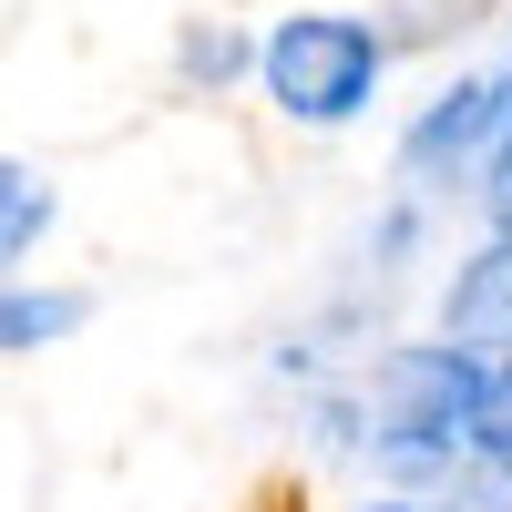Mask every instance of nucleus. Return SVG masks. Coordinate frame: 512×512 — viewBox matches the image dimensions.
Wrapping results in <instances>:
<instances>
[{"label":"nucleus","mask_w":512,"mask_h":512,"mask_svg":"<svg viewBox=\"0 0 512 512\" xmlns=\"http://www.w3.org/2000/svg\"><path fill=\"white\" fill-rule=\"evenodd\" d=\"M379 72H390V41L349 11H297L267 31V52H256V82H267V103L287 123H349L369 113Z\"/></svg>","instance_id":"obj_1"},{"label":"nucleus","mask_w":512,"mask_h":512,"mask_svg":"<svg viewBox=\"0 0 512 512\" xmlns=\"http://www.w3.org/2000/svg\"><path fill=\"white\" fill-rule=\"evenodd\" d=\"M482 390V349H400L390 369H379V410L390 420H431V431H461V410H472Z\"/></svg>","instance_id":"obj_2"},{"label":"nucleus","mask_w":512,"mask_h":512,"mask_svg":"<svg viewBox=\"0 0 512 512\" xmlns=\"http://www.w3.org/2000/svg\"><path fill=\"white\" fill-rule=\"evenodd\" d=\"M502 113H512V72H502V82H461V93H441L431 113L410 123V144H400V164H410V175H441V164H461V154H482V144L502 134Z\"/></svg>","instance_id":"obj_3"},{"label":"nucleus","mask_w":512,"mask_h":512,"mask_svg":"<svg viewBox=\"0 0 512 512\" xmlns=\"http://www.w3.org/2000/svg\"><path fill=\"white\" fill-rule=\"evenodd\" d=\"M441 328L461 338V349H512V226L472 256V267L451 277V297H441Z\"/></svg>","instance_id":"obj_4"},{"label":"nucleus","mask_w":512,"mask_h":512,"mask_svg":"<svg viewBox=\"0 0 512 512\" xmlns=\"http://www.w3.org/2000/svg\"><path fill=\"white\" fill-rule=\"evenodd\" d=\"M82 318H93V297H72V287H11L0 297V349H41V338H72Z\"/></svg>","instance_id":"obj_5"},{"label":"nucleus","mask_w":512,"mask_h":512,"mask_svg":"<svg viewBox=\"0 0 512 512\" xmlns=\"http://www.w3.org/2000/svg\"><path fill=\"white\" fill-rule=\"evenodd\" d=\"M461 441L512 472V349H502V359H482V390H472V410H461Z\"/></svg>","instance_id":"obj_6"},{"label":"nucleus","mask_w":512,"mask_h":512,"mask_svg":"<svg viewBox=\"0 0 512 512\" xmlns=\"http://www.w3.org/2000/svg\"><path fill=\"white\" fill-rule=\"evenodd\" d=\"M41 226H52V185H41L31 164H0V267H11L21 246H41Z\"/></svg>","instance_id":"obj_7"},{"label":"nucleus","mask_w":512,"mask_h":512,"mask_svg":"<svg viewBox=\"0 0 512 512\" xmlns=\"http://www.w3.org/2000/svg\"><path fill=\"white\" fill-rule=\"evenodd\" d=\"M185 72L195 82H236L246 72V41L236 31H185Z\"/></svg>","instance_id":"obj_8"},{"label":"nucleus","mask_w":512,"mask_h":512,"mask_svg":"<svg viewBox=\"0 0 512 512\" xmlns=\"http://www.w3.org/2000/svg\"><path fill=\"white\" fill-rule=\"evenodd\" d=\"M492 216L512 226V113H502V134H492Z\"/></svg>","instance_id":"obj_9"},{"label":"nucleus","mask_w":512,"mask_h":512,"mask_svg":"<svg viewBox=\"0 0 512 512\" xmlns=\"http://www.w3.org/2000/svg\"><path fill=\"white\" fill-rule=\"evenodd\" d=\"M369 512H461V502H420V492H390V502H369Z\"/></svg>","instance_id":"obj_10"}]
</instances>
